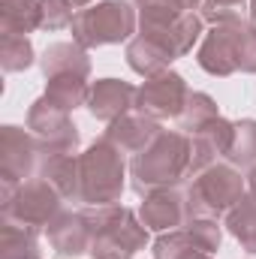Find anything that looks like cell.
<instances>
[{"label": "cell", "instance_id": "obj_15", "mask_svg": "<svg viewBox=\"0 0 256 259\" xmlns=\"http://www.w3.org/2000/svg\"><path fill=\"white\" fill-rule=\"evenodd\" d=\"M175 58H178V52H175L163 36H157V33H139V36L127 46L130 66H133L136 72L148 75V78L166 72Z\"/></svg>", "mask_w": 256, "mask_h": 259}, {"label": "cell", "instance_id": "obj_7", "mask_svg": "<svg viewBox=\"0 0 256 259\" xmlns=\"http://www.w3.org/2000/svg\"><path fill=\"white\" fill-rule=\"evenodd\" d=\"M72 39L81 49H94V46H109V42H121L136 30V12L124 0H103L91 9L75 12L72 18Z\"/></svg>", "mask_w": 256, "mask_h": 259}, {"label": "cell", "instance_id": "obj_25", "mask_svg": "<svg viewBox=\"0 0 256 259\" xmlns=\"http://www.w3.org/2000/svg\"><path fill=\"white\" fill-rule=\"evenodd\" d=\"M214 118H220V115H217V106H214V100L208 94H190L187 97V106L181 112V127L187 130V133L202 130L208 121H214Z\"/></svg>", "mask_w": 256, "mask_h": 259}, {"label": "cell", "instance_id": "obj_4", "mask_svg": "<svg viewBox=\"0 0 256 259\" xmlns=\"http://www.w3.org/2000/svg\"><path fill=\"white\" fill-rule=\"evenodd\" d=\"M124 190V157L121 151L103 139L94 142L78 157V199L88 205H115Z\"/></svg>", "mask_w": 256, "mask_h": 259}, {"label": "cell", "instance_id": "obj_3", "mask_svg": "<svg viewBox=\"0 0 256 259\" xmlns=\"http://www.w3.org/2000/svg\"><path fill=\"white\" fill-rule=\"evenodd\" d=\"M91 220V253L94 259H133L148 241L145 223L136 220L130 208L103 205L88 211Z\"/></svg>", "mask_w": 256, "mask_h": 259}, {"label": "cell", "instance_id": "obj_20", "mask_svg": "<svg viewBox=\"0 0 256 259\" xmlns=\"http://www.w3.org/2000/svg\"><path fill=\"white\" fill-rule=\"evenodd\" d=\"M0 259H39L36 229H24L15 223L0 226Z\"/></svg>", "mask_w": 256, "mask_h": 259}, {"label": "cell", "instance_id": "obj_6", "mask_svg": "<svg viewBox=\"0 0 256 259\" xmlns=\"http://www.w3.org/2000/svg\"><path fill=\"white\" fill-rule=\"evenodd\" d=\"M0 208L6 223L24 229H42L61 214V193L46 178L24 181V184H3Z\"/></svg>", "mask_w": 256, "mask_h": 259}, {"label": "cell", "instance_id": "obj_5", "mask_svg": "<svg viewBox=\"0 0 256 259\" xmlns=\"http://www.w3.org/2000/svg\"><path fill=\"white\" fill-rule=\"evenodd\" d=\"M244 196V181L232 166L214 163L202 172H196L187 190H184V208L190 217H220L229 214Z\"/></svg>", "mask_w": 256, "mask_h": 259}, {"label": "cell", "instance_id": "obj_8", "mask_svg": "<svg viewBox=\"0 0 256 259\" xmlns=\"http://www.w3.org/2000/svg\"><path fill=\"white\" fill-rule=\"evenodd\" d=\"M42 151H49L39 139L27 136L18 127L0 130V181L3 184H24L42 166Z\"/></svg>", "mask_w": 256, "mask_h": 259}, {"label": "cell", "instance_id": "obj_14", "mask_svg": "<svg viewBox=\"0 0 256 259\" xmlns=\"http://www.w3.org/2000/svg\"><path fill=\"white\" fill-rule=\"evenodd\" d=\"M184 217H187L184 193H178V190H172V187H160V190L145 193V202H142V223H145L148 229L166 232V229L181 226Z\"/></svg>", "mask_w": 256, "mask_h": 259}, {"label": "cell", "instance_id": "obj_33", "mask_svg": "<svg viewBox=\"0 0 256 259\" xmlns=\"http://www.w3.org/2000/svg\"><path fill=\"white\" fill-rule=\"evenodd\" d=\"M250 18H253V24H256V0H250Z\"/></svg>", "mask_w": 256, "mask_h": 259}, {"label": "cell", "instance_id": "obj_22", "mask_svg": "<svg viewBox=\"0 0 256 259\" xmlns=\"http://www.w3.org/2000/svg\"><path fill=\"white\" fill-rule=\"evenodd\" d=\"M226 226L250 253H256V196H241V202L226 214Z\"/></svg>", "mask_w": 256, "mask_h": 259}, {"label": "cell", "instance_id": "obj_24", "mask_svg": "<svg viewBox=\"0 0 256 259\" xmlns=\"http://www.w3.org/2000/svg\"><path fill=\"white\" fill-rule=\"evenodd\" d=\"M33 64V46L27 36H3L0 39V66L6 72H21Z\"/></svg>", "mask_w": 256, "mask_h": 259}, {"label": "cell", "instance_id": "obj_12", "mask_svg": "<svg viewBox=\"0 0 256 259\" xmlns=\"http://www.w3.org/2000/svg\"><path fill=\"white\" fill-rule=\"evenodd\" d=\"M136 88L127 81H118V78H103L91 88L88 94V109L94 118L106 121V124H115L118 118H124L130 112V106H136Z\"/></svg>", "mask_w": 256, "mask_h": 259}, {"label": "cell", "instance_id": "obj_31", "mask_svg": "<svg viewBox=\"0 0 256 259\" xmlns=\"http://www.w3.org/2000/svg\"><path fill=\"white\" fill-rule=\"evenodd\" d=\"M66 3H69V6H72V9H81V6H88V3H91V0H66Z\"/></svg>", "mask_w": 256, "mask_h": 259}, {"label": "cell", "instance_id": "obj_28", "mask_svg": "<svg viewBox=\"0 0 256 259\" xmlns=\"http://www.w3.org/2000/svg\"><path fill=\"white\" fill-rule=\"evenodd\" d=\"M39 3V18H42V27L46 30H61L72 24V6L66 0H36Z\"/></svg>", "mask_w": 256, "mask_h": 259}, {"label": "cell", "instance_id": "obj_1", "mask_svg": "<svg viewBox=\"0 0 256 259\" xmlns=\"http://www.w3.org/2000/svg\"><path fill=\"white\" fill-rule=\"evenodd\" d=\"M133 187L139 193H151L160 187L175 184L187 169H190V142L184 133H169L160 130L157 139L133 154Z\"/></svg>", "mask_w": 256, "mask_h": 259}, {"label": "cell", "instance_id": "obj_34", "mask_svg": "<svg viewBox=\"0 0 256 259\" xmlns=\"http://www.w3.org/2000/svg\"><path fill=\"white\" fill-rule=\"evenodd\" d=\"M139 3H142V0H139Z\"/></svg>", "mask_w": 256, "mask_h": 259}, {"label": "cell", "instance_id": "obj_30", "mask_svg": "<svg viewBox=\"0 0 256 259\" xmlns=\"http://www.w3.org/2000/svg\"><path fill=\"white\" fill-rule=\"evenodd\" d=\"M250 190H253V196H256V163L250 166Z\"/></svg>", "mask_w": 256, "mask_h": 259}, {"label": "cell", "instance_id": "obj_16", "mask_svg": "<svg viewBox=\"0 0 256 259\" xmlns=\"http://www.w3.org/2000/svg\"><path fill=\"white\" fill-rule=\"evenodd\" d=\"M157 121L154 118H148V115H124V118H118L115 124H109V133H106V139L121 151V154H139V151H145L154 139H157Z\"/></svg>", "mask_w": 256, "mask_h": 259}, {"label": "cell", "instance_id": "obj_18", "mask_svg": "<svg viewBox=\"0 0 256 259\" xmlns=\"http://www.w3.org/2000/svg\"><path fill=\"white\" fill-rule=\"evenodd\" d=\"M39 178H46L61 196H78V160L69 151H52L42 157Z\"/></svg>", "mask_w": 256, "mask_h": 259}, {"label": "cell", "instance_id": "obj_9", "mask_svg": "<svg viewBox=\"0 0 256 259\" xmlns=\"http://www.w3.org/2000/svg\"><path fill=\"white\" fill-rule=\"evenodd\" d=\"M187 97H190V91H187L184 78L178 72H169L166 69L160 75H151L139 88L136 109L142 115L154 118V121H160V118H181V112L187 106Z\"/></svg>", "mask_w": 256, "mask_h": 259}, {"label": "cell", "instance_id": "obj_23", "mask_svg": "<svg viewBox=\"0 0 256 259\" xmlns=\"http://www.w3.org/2000/svg\"><path fill=\"white\" fill-rule=\"evenodd\" d=\"M154 259H211L193 244L190 232H169L154 244Z\"/></svg>", "mask_w": 256, "mask_h": 259}, {"label": "cell", "instance_id": "obj_13", "mask_svg": "<svg viewBox=\"0 0 256 259\" xmlns=\"http://www.w3.org/2000/svg\"><path fill=\"white\" fill-rule=\"evenodd\" d=\"M91 220L84 214H58L49 223V241L52 247L66 259H75L91 250Z\"/></svg>", "mask_w": 256, "mask_h": 259}, {"label": "cell", "instance_id": "obj_11", "mask_svg": "<svg viewBox=\"0 0 256 259\" xmlns=\"http://www.w3.org/2000/svg\"><path fill=\"white\" fill-rule=\"evenodd\" d=\"M232 133H235V124H229L223 118H214L202 130L193 133V142H190V172L193 175L202 172V169H208V166H214L217 157L229 154Z\"/></svg>", "mask_w": 256, "mask_h": 259}, {"label": "cell", "instance_id": "obj_2", "mask_svg": "<svg viewBox=\"0 0 256 259\" xmlns=\"http://www.w3.org/2000/svg\"><path fill=\"white\" fill-rule=\"evenodd\" d=\"M199 66L211 75H232L238 69L256 72V24H217L199 49Z\"/></svg>", "mask_w": 256, "mask_h": 259}, {"label": "cell", "instance_id": "obj_17", "mask_svg": "<svg viewBox=\"0 0 256 259\" xmlns=\"http://www.w3.org/2000/svg\"><path fill=\"white\" fill-rule=\"evenodd\" d=\"M42 72L46 78L52 75H78V78H88L91 72V61L84 55V49L75 42H58V46H49L46 55H42Z\"/></svg>", "mask_w": 256, "mask_h": 259}, {"label": "cell", "instance_id": "obj_32", "mask_svg": "<svg viewBox=\"0 0 256 259\" xmlns=\"http://www.w3.org/2000/svg\"><path fill=\"white\" fill-rule=\"evenodd\" d=\"M175 3H178V6H184V9H193L199 0H175Z\"/></svg>", "mask_w": 256, "mask_h": 259}, {"label": "cell", "instance_id": "obj_26", "mask_svg": "<svg viewBox=\"0 0 256 259\" xmlns=\"http://www.w3.org/2000/svg\"><path fill=\"white\" fill-rule=\"evenodd\" d=\"M238 166H253L256 163V121H241L232 133V148L226 154Z\"/></svg>", "mask_w": 256, "mask_h": 259}, {"label": "cell", "instance_id": "obj_29", "mask_svg": "<svg viewBox=\"0 0 256 259\" xmlns=\"http://www.w3.org/2000/svg\"><path fill=\"white\" fill-rule=\"evenodd\" d=\"M244 6H247V0H205V3H202L205 18H208V21H217V24L241 21Z\"/></svg>", "mask_w": 256, "mask_h": 259}, {"label": "cell", "instance_id": "obj_10", "mask_svg": "<svg viewBox=\"0 0 256 259\" xmlns=\"http://www.w3.org/2000/svg\"><path fill=\"white\" fill-rule=\"evenodd\" d=\"M27 127L36 133V139L49 151H75V145H78V133L69 121V112L55 106L46 94L30 106Z\"/></svg>", "mask_w": 256, "mask_h": 259}, {"label": "cell", "instance_id": "obj_27", "mask_svg": "<svg viewBox=\"0 0 256 259\" xmlns=\"http://www.w3.org/2000/svg\"><path fill=\"white\" fill-rule=\"evenodd\" d=\"M187 232H190L193 244L202 250V253H211L220 247V226H217V217H190L187 220Z\"/></svg>", "mask_w": 256, "mask_h": 259}, {"label": "cell", "instance_id": "obj_19", "mask_svg": "<svg viewBox=\"0 0 256 259\" xmlns=\"http://www.w3.org/2000/svg\"><path fill=\"white\" fill-rule=\"evenodd\" d=\"M42 27L39 3L33 0H0V33L3 36H24Z\"/></svg>", "mask_w": 256, "mask_h": 259}, {"label": "cell", "instance_id": "obj_21", "mask_svg": "<svg viewBox=\"0 0 256 259\" xmlns=\"http://www.w3.org/2000/svg\"><path fill=\"white\" fill-rule=\"evenodd\" d=\"M88 94H91V88H88L84 78H78V75H52L49 84H46V97H49L55 106L66 109V112H72V109H78L81 103H88Z\"/></svg>", "mask_w": 256, "mask_h": 259}]
</instances>
